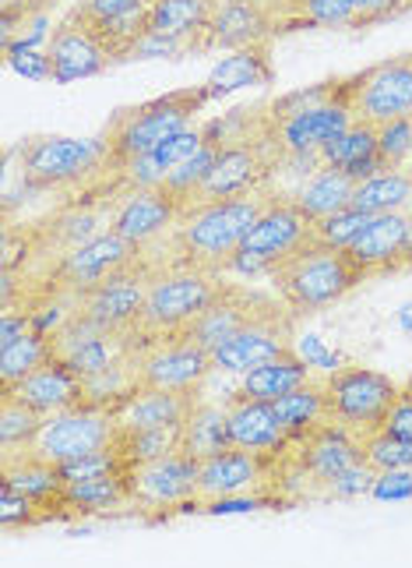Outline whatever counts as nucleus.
Segmentation results:
<instances>
[{"label":"nucleus","instance_id":"f257e3e1","mask_svg":"<svg viewBox=\"0 0 412 568\" xmlns=\"http://www.w3.org/2000/svg\"><path fill=\"white\" fill-rule=\"evenodd\" d=\"M212 103L208 85H190V89H173L155 95V100L134 103V106H121L116 110L106 128H103V170L95 173V181L85 184V199L74 202H106L110 184L121 178V173L142 160L145 152H152L155 145H163L173 134H181L184 128L194 124L205 106Z\"/></svg>","mask_w":412,"mask_h":568},{"label":"nucleus","instance_id":"f03ea898","mask_svg":"<svg viewBox=\"0 0 412 568\" xmlns=\"http://www.w3.org/2000/svg\"><path fill=\"white\" fill-rule=\"evenodd\" d=\"M357 121L349 74L328 78L300 92H286L261 106V139L279 155H318Z\"/></svg>","mask_w":412,"mask_h":568},{"label":"nucleus","instance_id":"7ed1b4c3","mask_svg":"<svg viewBox=\"0 0 412 568\" xmlns=\"http://www.w3.org/2000/svg\"><path fill=\"white\" fill-rule=\"evenodd\" d=\"M275 199H279V191L268 184L250 194H237V199L187 209L166 241L173 265H190V268L215 272V276H226L229 258L237 254L247 230L258 223V215Z\"/></svg>","mask_w":412,"mask_h":568},{"label":"nucleus","instance_id":"20e7f679","mask_svg":"<svg viewBox=\"0 0 412 568\" xmlns=\"http://www.w3.org/2000/svg\"><path fill=\"white\" fill-rule=\"evenodd\" d=\"M268 283L275 297L289 307V315L300 322L310 315H321L331 304H339L367 280L357 272V265L349 262L346 251L303 244L297 254H289L282 265L271 268Z\"/></svg>","mask_w":412,"mask_h":568},{"label":"nucleus","instance_id":"39448f33","mask_svg":"<svg viewBox=\"0 0 412 568\" xmlns=\"http://www.w3.org/2000/svg\"><path fill=\"white\" fill-rule=\"evenodd\" d=\"M223 280L226 276H215V272L190 268V265H166L155 272L148 283L142 318H137V325L127 332V336H121L124 354H134V349H142L145 343L184 332L202 315L215 293H219Z\"/></svg>","mask_w":412,"mask_h":568},{"label":"nucleus","instance_id":"423d86ee","mask_svg":"<svg viewBox=\"0 0 412 568\" xmlns=\"http://www.w3.org/2000/svg\"><path fill=\"white\" fill-rule=\"evenodd\" d=\"M402 385L391 382L388 375L374 367L346 364L325 375V403L328 420L352 430L357 438L374 435L384 427L391 406L399 403Z\"/></svg>","mask_w":412,"mask_h":568},{"label":"nucleus","instance_id":"0eeeda50","mask_svg":"<svg viewBox=\"0 0 412 568\" xmlns=\"http://www.w3.org/2000/svg\"><path fill=\"white\" fill-rule=\"evenodd\" d=\"M103 139H61V134L25 139L18 145V181L25 191L85 187L103 170Z\"/></svg>","mask_w":412,"mask_h":568},{"label":"nucleus","instance_id":"6e6552de","mask_svg":"<svg viewBox=\"0 0 412 568\" xmlns=\"http://www.w3.org/2000/svg\"><path fill=\"white\" fill-rule=\"evenodd\" d=\"M303 244H310V220L297 209V202L279 194V199L258 215V223L247 230L237 254L229 258L226 276H240V280L265 276L268 280L271 268L282 265L289 254H297Z\"/></svg>","mask_w":412,"mask_h":568},{"label":"nucleus","instance_id":"1a4fd4ad","mask_svg":"<svg viewBox=\"0 0 412 568\" xmlns=\"http://www.w3.org/2000/svg\"><path fill=\"white\" fill-rule=\"evenodd\" d=\"M163 265L155 262L152 251H142V258L134 265L113 272L110 280H103L100 286L85 290L74 304V322H82L85 328L106 332V336H127V332L137 325L145 311V297H148V283Z\"/></svg>","mask_w":412,"mask_h":568},{"label":"nucleus","instance_id":"9d476101","mask_svg":"<svg viewBox=\"0 0 412 568\" xmlns=\"http://www.w3.org/2000/svg\"><path fill=\"white\" fill-rule=\"evenodd\" d=\"M142 258V251L127 244L121 233L103 230L100 237H92L89 244L68 251L64 258H56L47 272H39L32 286L22 283V297L25 293H64V297H82L85 290L100 286L110 280L113 272H121Z\"/></svg>","mask_w":412,"mask_h":568},{"label":"nucleus","instance_id":"9b49d317","mask_svg":"<svg viewBox=\"0 0 412 568\" xmlns=\"http://www.w3.org/2000/svg\"><path fill=\"white\" fill-rule=\"evenodd\" d=\"M198 469L202 463L184 456L181 448L163 459L134 466V516L145 523H166L173 516L202 513Z\"/></svg>","mask_w":412,"mask_h":568},{"label":"nucleus","instance_id":"f8f14e48","mask_svg":"<svg viewBox=\"0 0 412 568\" xmlns=\"http://www.w3.org/2000/svg\"><path fill=\"white\" fill-rule=\"evenodd\" d=\"M127 357L134 361L137 382L142 385L166 388V392H187V396H198L208 375L215 371L208 349L198 346L190 336H184V332L145 343L142 349H134Z\"/></svg>","mask_w":412,"mask_h":568},{"label":"nucleus","instance_id":"ddd939ff","mask_svg":"<svg viewBox=\"0 0 412 568\" xmlns=\"http://www.w3.org/2000/svg\"><path fill=\"white\" fill-rule=\"evenodd\" d=\"M116 430H121V424H116V417L106 406L82 403V406H71L47 417L32 448L43 459L61 466V463L100 453V448H110L116 442Z\"/></svg>","mask_w":412,"mask_h":568},{"label":"nucleus","instance_id":"4468645a","mask_svg":"<svg viewBox=\"0 0 412 568\" xmlns=\"http://www.w3.org/2000/svg\"><path fill=\"white\" fill-rule=\"evenodd\" d=\"M282 307L286 304L275 297V293L250 290L247 283H237L233 276H226L219 293L205 304L202 315L184 328V336H190L194 343L205 346L212 354L215 346H223L229 336H237L244 325L271 315V311H282Z\"/></svg>","mask_w":412,"mask_h":568},{"label":"nucleus","instance_id":"2eb2a0df","mask_svg":"<svg viewBox=\"0 0 412 568\" xmlns=\"http://www.w3.org/2000/svg\"><path fill=\"white\" fill-rule=\"evenodd\" d=\"M352 78V116L370 124L412 116V50L370 64Z\"/></svg>","mask_w":412,"mask_h":568},{"label":"nucleus","instance_id":"dca6fc26","mask_svg":"<svg viewBox=\"0 0 412 568\" xmlns=\"http://www.w3.org/2000/svg\"><path fill=\"white\" fill-rule=\"evenodd\" d=\"M184 215V205L166 187H131L116 194L110 205V230L121 233L127 244L145 251L166 241Z\"/></svg>","mask_w":412,"mask_h":568},{"label":"nucleus","instance_id":"f3484780","mask_svg":"<svg viewBox=\"0 0 412 568\" xmlns=\"http://www.w3.org/2000/svg\"><path fill=\"white\" fill-rule=\"evenodd\" d=\"M271 170H275V152L268 149V142L261 134H250V139H237L226 142L219 149V160H215L208 181L202 184L194 205L205 202H223V199H237V194H250L258 187L271 184Z\"/></svg>","mask_w":412,"mask_h":568},{"label":"nucleus","instance_id":"a211bd4d","mask_svg":"<svg viewBox=\"0 0 412 568\" xmlns=\"http://www.w3.org/2000/svg\"><path fill=\"white\" fill-rule=\"evenodd\" d=\"M275 39V11L271 0H215L205 29L194 36L190 53L215 50H244L254 43Z\"/></svg>","mask_w":412,"mask_h":568},{"label":"nucleus","instance_id":"6ab92c4d","mask_svg":"<svg viewBox=\"0 0 412 568\" xmlns=\"http://www.w3.org/2000/svg\"><path fill=\"white\" fill-rule=\"evenodd\" d=\"M292 325H297V318L289 315V307L271 311V315L244 325L237 336H229L223 346L212 349L215 371H226V375H247V371L268 364L271 357L286 354V349H292V339H297L292 336Z\"/></svg>","mask_w":412,"mask_h":568},{"label":"nucleus","instance_id":"aec40b11","mask_svg":"<svg viewBox=\"0 0 412 568\" xmlns=\"http://www.w3.org/2000/svg\"><path fill=\"white\" fill-rule=\"evenodd\" d=\"M271 466L275 456L261 453H247V448L229 445L223 453H215L202 459L198 469V498H226V495H247V491H265L268 495V480H271ZM279 505V501H275Z\"/></svg>","mask_w":412,"mask_h":568},{"label":"nucleus","instance_id":"412c9836","mask_svg":"<svg viewBox=\"0 0 412 568\" xmlns=\"http://www.w3.org/2000/svg\"><path fill=\"white\" fill-rule=\"evenodd\" d=\"M405 241H409V212H384L367 223V230L346 247V254L363 280L399 276Z\"/></svg>","mask_w":412,"mask_h":568},{"label":"nucleus","instance_id":"4be33fe9","mask_svg":"<svg viewBox=\"0 0 412 568\" xmlns=\"http://www.w3.org/2000/svg\"><path fill=\"white\" fill-rule=\"evenodd\" d=\"M47 57H50V82L56 85L82 82V78H95L113 68L106 50L95 43L74 18H64V22L50 32Z\"/></svg>","mask_w":412,"mask_h":568},{"label":"nucleus","instance_id":"5701e85b","mask_svg":"<svg viewBox=\"0 0 412 568\" xmlns=\"http://www.w3.org/2000/svg\"><path fill=\"white\" fill-rule=\"evenodd\" d=\"M226 417H229V442L237 448H247V453L279 456L289 445V435L279 414H275V406L247 396L240 388L226 399Z\"/></svg>","mask_w":412,"mask_h":568},{"label":"nucleus","instance_id":"b1692460","mask_svg":"<svg viewBox=\"0 0 412 568\" xmlns=\"http://www.w3.org/2000/svg\"><path fill=\"white\" fill-rule=\"evenodd\" d=\"M205 124L202 128H184L181 134H173V139H166L163 145H155L152 152H145L142 160H134L121 178H116L113 184H110V191H106V202L113 205V199L116 194H124V191H131V187H163L166 184V178L169 173L181 166V163H187L194 152H198L202 145H205Z\"/></svg>","mask_w":412,"mask_h":568},{"label":"nucleus","instance_id":"393cba45","mask_svg":"<svg viewBox=\"0 0 412 568\" xmlns=\"http://www.w3.org/2000/svg\"><path fill=\"white\" fill-rule=\"evenodd\" d=\"M0 392H11V396L29 403L35 414H43V417H53V414H61V409L89 403L85 378L74 375L56 354L43 367H35L25 382H18L14 388H0Z\"/></svg>","mask_w":412,"mask_h":568},{"label":"nucleus","instance_id":"a878e982","mask_svg":"<svg viewBox=\"0 0 412 568\" xmlns=\"http://www.w3.org/2000/svg\"><path fill=\"white\" fill-rule=\"evenodd\" d=\"M202 396V392H198ZM198 396H187V392H166V388H152L137 382L127 388L121 399L110 406V414L116 417L124 430H145V427H181L187 409L194 406Z\"/></svg>","mask_w":412,"mask_h":568},{"label":"nucleus","instance_id":"bb28decb","mask_svg":"<svg viewBox=\"0 0 412 568\" xmlns=\"http://www.w3.org/2000/svg\"><path fill=\"white\" fill-rule=\"evenodd\" d=\"M134 469L124 474H106V477H92V480H71L68 498L74 505L78 519H92V516H134Z\"/></svg>","mask_w":412,"mask_h":568},{"label":"nucleus","instance_id":"cd10ccee","mask_svg":"<svg viewBox=\"0 0 412 568\" xmlns=\"http://www.w3.org/2000/svg\"><path fill=\"white\" fill-rule=\"evenodd\" d=\"M271 50H275V39H265V43H254L244 50H229L223 61L212 68L208 82H205L212 100H219V95H229L237 89H247V85H271L275 82Z\"/></svg>","mask_w":412,"mask_h":568},{"label":"nucleus","instance_id":"c85d7f7f","mask_svg":"<svg viewBox=\"0 0 412 568\" xmlns=\"http://www.w3.org/2000/svg\"><path fill=\"white\" fill-rule=\"evenodd\" d=\"M321 163L346 173V178H352L357 184L381 173V166H378V124L352 121L336 142H328L321 149Z\"/></svg>","mask_w":412,"mask_h":568},{"label":"nucleus","instance_id":"c756f323","mask_svg":"<svg viewBox=\"0 0 412 568\" xmlns=\"http://www.w3.org/2000/svg\"><path fill=\"white\" fill-rule=\"evenodd\" d=\"M275 39L300 29H357L352 0H271Z\"/></svg>","mask_w":412,"mask_h":568},{"label":"nucleus","instance_id":"7c9ffc66","mask_svg":"<svg viewBox=\"0 0 412 568\" xmlns=\"http://www.w3.org/2000/svg\"><path fill=\"white\" fill-rule=\"evenodd\" d=\"M229 417H226V403H208V399H194L187 409V417L181 424V453L190 459H208L215 453L229 448Z\"/></svg>","mask_w":412,"mask_h":568},{"label":"nucleus","instance_id":"2f4dec72","mask_svg":"<svg viewBox=\"0 0 412 568\" xmlns=\"http://www.w3.org/2000/svg\"><path fill=\"white\" fill-rule=\"evenodd\" d=\"M310 364L297 354V346L286 349V354L271 357L268 364L247 371V375H240V392H247V396L254 399H265V403H275L282 399L286 392L300 388L303 382H310Z\"/></svg>","mask_w":412,"mask_h":568},{"label":"nucleus","instance_id":"473e14b6","mask_svg":"<svg viewBox=\"0 0 412 568\" xmlns=\"http://www.w3.org/2000/svg\"><path fill=\"white\" fill-rule=\"evenodd\" d=\"M352 191H357V181L331 166H321L310 181H303L297 191H292L289 199L297 202V209L313 223V220H325V215H336V212L349 209Z\"/></svg>","mask_w":412,"mask_h":568},{"label":"nucleus","instance_id":"72a5a7b5","mask_svg":"<svg viewBox=\"0 0 412 568\" xmlns=\"http://www.w3.org/2000/svg\"><path fill=\"white\" fill-rule=\"evenodd\" d=\"M275 414H279L289 442L307 438L313 427L328 420V403H325V378H310L300 388L286 392L282 399H275Z\"/></svg>","mask_w":412,"mask_h":568},{"label":"nucleus","instance_id":"f704fd0d","mask_svg":"<svg viewBox=\"0 0 412 568\" xmlns=\"http://www.w3.org/2000/svg\"><path fill=\"white\" fill-rule=\"evenodd\" d=\"M352 205L384 215V212H409L412 209V170H381L367 178L352 191Z\"/></svg>","mask_w":412,"mask_h":568},{"label":"nucleus","instance_id":"c9c22d12","mask_svg":"<svg viewBox=\"0 0 412 568\" xmlns=\"http://www.w3.org/2000/svg\"><path fill=\"white\" fill-rule=\"evenodd\" d=\"M148 8H137V11L116 14V18H95V22H82V18H74V14H68V18H74V22L106 50L113 64H124V57L137 47V39L148 32Z\"/></svg>","mask_w":412,"mask_h":568},{"label":"nucleus","instance_id":"e433bc0d","mask_svg":"<svg viewBox=\"0 0 412 568\" xmlns=\"http://www.w3.org/2000/svg\"><path fill=\"white\" fill-rule=\"evenodd\" d=\"M215 0H152L148 8V32H163L173 39H184L190 47L208 22Z\"/></svg>","mask_w":412,"mask_h":568},{"label":"nucleus","instance_id":"4c0bfd02","mask_svg":"<svg viewBox=\"0 0 412 568\" xmlns=\"http://www.w3.org/2000/svg\"><path fill=\"white\" fill-rule=\"evenodd\" d=\"M53 357V336L47 332H29L11 346H0V388H14L25 382L35 367H43Z\"/></svg>","mask_w":412,"mask_h":568},{"label":"nucleus","instance_id":"58836bf2","mask_svg":"<svg viewBox=\"0 0 412 568\" xmlns=\"http://www.w3.org/2000/svg\"><path fill=\"white\" fill-rule=\"evenodd\" d=\"M43 420L47 417L35 414L29 403L11 396V392H0V456L32 448L39 430H43Z\"/></svg>","mask_w":412,"mask_h":568},{"label":"nucleus","instance_id":"ea45409f","mask_svg":"<svg viewBox=\"0 0 412 568\" xmlns=\"http://www.w3.org/2000/svg\"><path fill=\"white\" fill-rule=\"evenodd\" d=\"M205 134H208V124H205ZM219 149H223V142H215L212 134L205 139V145L190 155L187 163H181L176 166L169 178H166V191L169 194H176L181 199V205H184V212L190 209V202L198 199V191H202V184L208 181V173H212V166H215V160H219Z\"/></svg>","mask_w":412,"mask_h":568},{"label":"nucleus","instance_id":"a19ab883","mask_svg":"<svg viewBox=\"0 0 412 568\" xmlns=\"http://www.w3.org/2000/svg\"><path fill=\"white\" fill-rule=\"evenodd\" d=\"M116 448L127 456L131 466L163 459L181 448V427H145V430H116Z\"/></svg>","mask_w":412,"mask_h":568},{"label":"nucleus","instance_id":"79ce46f5","mask_svg":"<svg viewBox=\"0 0 412 568\" xmlns=\"http://www.w3.org/2000/svg\"><path fill=\"white\" fill-rule=\"evenodd\" d=\"M370 220H374V215L363 212V209H357V205H349V209H342V212H336V215H325V220H313V223H310V244L346 251V247L367 230Z\"/></svg>","mask_w":412,"mask_h":568},{"label":"nucleus","instance_id":"37998d69","mask_svg":"<svg viewBox=\"0 0 412 568\" xmlns=\"http://www.w3.org/2000/svg\"><path fill=\"white\" fill-rule=\"evenodd\" d=\"M378 166L381 170H409L412 166V116L378 124Z\"/></svg>","mask_w":412,"mask_h":568},{"label":"nucleus","instance_id":"c03bdc74","mask_svg":"<svg viewBox=\"0 0 412 568\" xmlns=\"http://www.w3.org/2000/svg\"><path fill=\"white\" fill-rule=\"evenodd\" d=\"M363 442V459L381 474V469H412V442L395 435V430H374V435L360 438Z\"/></svg>","mask_w":412,"mask_h":568},{"label":"nucleus","instance_id":"a18cd8bd","mask_svg":"<svg viewBox=\"0 0 412 568\" xmlns=\"http://www.w3.org/2000/svg\"><path fill=\"white\" fill-rule=\"evenodd\" d=\"M0 526H4V534L35 530V526H47V516L35 498L0 484Z\"/></svg>","mask_w":412,"mask_h":568},{"label":"nucleus","instance_id":"49530a36","mask_svg":"<svg viewBox=\"0 0 412 568\" xmlns=\"http://www.w3.org/2000/svg\"><path fill=\"white\" fill-rule=\"evenodd\" d=\"M187 53H190V47L184 39H173L163 32H145L137 39V47L124 57V64H131V61H181Z\"/></svg>","mask_w":412,"mask_h":568},{"label":"nucleus","instance_id":"de8ad7c7","mask_svg":"<svg viewBox=\"0 0 412 568\" xmlns=\"http://www.w3.org/2000/svg\"><path fill=\"white\" fill-rule=\"evenodd\" d=\"M56 0H0V32L11 39L18 29H25L35 18H50Z\"/></svg>","mask_w":412,"mask_h":568},{"label":"nucleus","instance_id":"09e8293b","mask_svg":"<svg viewBox=\"0 0 412 568\" xmlns=\"http://www.w3.org/2000/svg\"><path fill=\"white\" fill-rule=\"evenodd\" d=\"M374 477H378V469L363 459V463H357V466L342 469V474L328 484V495H325V498H336V501L363 498V495H370V487H374Z\"/></svg>","mask_w":412,"mask_h":568},{"label":"nucleus","instance_id":"8fccbe9b","mask_svg":"<svg viewBox=\"0 0 412 568\" xmlns=\"http://www.w3.org/2000/svg\"><path fill=\"white\" fill-rule=\"evenodd\" d=\"M357 4V29H374L384 22H395L412 11V0H352Z\"/></svg>","mask_w":412,"mask_h":568},{"label":"nucleus","instance_id":"3c124183","mask_svg":"<svg viewBox=\"0 0 412 568\" xmlns=\"http://www.w3.org/2000/svg\"><path fill=\"white\" fill-rule=\"evenodd\" d=\"M4 57H8V64L18 71V74H25L32 78V82H50V57L47 50H35V47H4Z\"/></svg>","mask_w":412,"mask_h":568},{"label":"nucleus","instance_id":"603ef678","mask_svg":"<svg viewBox=\"0 0 412 568\" xmlns=\"http://www.w3.org/2000/svg\"><path fill=\"white\" fill-rule=\"evenodd\" d=\"M152 0H78V4L68 11L82 22H95V18H116V14H127L137 8H148Z\"/></svg>","mask_w":412,"mask_h":568},{"label":"nucleus","instance_id":"864d4df0","mask_svg":"<svg viewBox=\"0 0 412 568\" xmlns=\"http://www.w3.org/2000/svg\"><path fill=\"white\" fill-rule=\"evenodd\" d=\"M370 498L378 501H405L412 498V469H381L370 487Z\"/></svg>","mask_w":412,"mask_h":568},{"label":"nucleus","instance_id":"5fc2aeb1","mask_svg":"<svg viewBox=\"0 0 412 568\" xmlns=\"http://www.w3.org/2000/svg\"><path fill=\"white\" fill-rule=\"evenodd\" d=\"M384 427H388V430H395V435H402V438H409V442H412V392H409L405 385H402L399 403L391 406V414H388Z\"/></svg>","mask_w":412,"mask_h":568},{"label":"nucleus","instance_id":"6e6d98bb","mask_svg":"<svg viewBox=\"0 0 412 568\" xmlns=\"http://www.w3.org/2000/svg\"><path fill=\"white\" fill-rule=\"evenodd\" d=\"M297 354H300L310 367H325V371H336V367H339V357H336V354H328L318 336H307V339H303V349H297Z\"/></svg>","mask_w":412,"mask_h":568},{"label":"nucleus","instance_id":"4d7b16f0","mask_svg":"<svg viewBox=\"0 0 412 568\" xmlns=\"http://www.w3.org/2000/svg\"><path fill=\"white\" fill-rule=\"evenodd\" d=\"M402 272H412V209H409V241H405V254H402Z\"/></svg>","mask_w":412,"mask_h":568},{"label":"nucleus","instance_id":"13d9d810","mask_svg":"<svg viewBox=\"0 0 412 568\" xmlns=\"http://www.w3.org/2000/svg\"><path fill=\"white\" fill-rule=\"evenodd\" d=\"M405 388H412V375H409V382H405Z\"/></svg>","mask_w":412,"mask_h":568},{"label":"nucleus","instance_id":"bf43d9fd","mask_svg":"<svg viewBox=\"0 0 412 568\" xmlns=\"http://www.w3.org/2000/svg\"><path fill=\"white\" fill-rule=\"evenodd\" d=\"M409 392H412V388H409Z\"/></svg>","mask_w":412,"mask_h":568},{"label":"nucleus","instance_id":"052dcab7","mask_svg":"<svg viewBox=\"0 0 412 568\" xmlns=\"http://www.w3.org/2000/svg\"><path fill=\"white\" fill-rule=\"evenodd\" d=\"M409 170H412V166H409Z\"/></svg>","mask_w":412,"mask_h":568}]
</instances>
